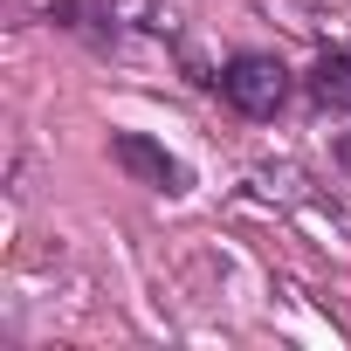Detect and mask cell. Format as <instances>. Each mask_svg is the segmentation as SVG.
<instances>
[{
  "label": "cell",
  "mask_w": 351,
  "mask_h": 351,
  "mask_svg": "<svg viewBox=\"0 0 351 351\" xmlns=\"http://www.w3.org/2000/svg\"><path fill=\"white\" fill-rule=\"evenodd\" d=\"M221 97L241 110V117H276L289 104V69L276 56H234L221 69Z\"/></svg>",
  "instance_id": "obj_1"
},
{
  "label": "cell",
  "mask_w": 351,
  "mask_h": 351,
  "mask_svg": "<svg viewBox=\"0 0 351 351\" xmlns=\"http://www.w3.org/2000/svg\"><path fill=\"white\" fill-rule=\"evenodd\" d=\"M110 158L131 172V180H145V186H158V193H186V165L172 158L165 145H152L145 131H117L110 138Z\"/></svg>",
  "instance_id": "obj_2"
},
{
  "label": "cell",
  "mask_w": 351,
  "mask_h": 351,
  "mask_svg": "<svg viewBox=\"0 0 351 351\" xmlns=\"http://www.w3.org/2000/svg\"><path fill=\"white\" fill-rule=\"evenodd\" d=\"M310 97H317L324 110H351V49L317 56V69H310Z\"/></svg>",
  "instance_id": "obj_3"
},
{
  "label": "cell",
  "mask_w": 351,
  "mask_h": 351,
  "mask_svg": "<svg viewBox=\"0 0 351 351\" xmlns=\"http://www.w3.org/2000/svg\"><path fill=\"white\" fill-rule=\"evenodd\" d=\"M49 8L62 14V28H76V35H90V42H110V35H117V21H110L104 0H49Z\"/></svg>",
  "instance_id": "obj_4"
},
{
  "label": "cell",
  "mask_w": 351,
  "mask_h": 351,
  "mask_svg": "<svg viewBox=\"0 0 351 351\" xmlns=\"http://www.w3.org/2000/svg\"><path fill=\"white\" fill-rule=\"evenodd\" d=\"M337 165L351 172V131H337Z\"/></svg>",
  "instance_id": "obj_5"
}]
</instances>
